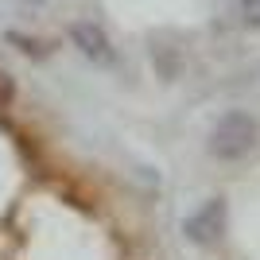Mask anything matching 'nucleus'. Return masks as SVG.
I'll list each match as a JSON object with an SVG mask.
<instances>
[{"label":"nucleus","instance_id":"f257e3e1","mask_svg":"<svg viewBox=\"0 0 260 260\" xmlns=\"http://www.w3.org/2000/svg\"><path fill=\"white\" fill-rule=\"evenodd\" d=\"M256 144H260V124H256V117H252L249 109H229V113H221L206 132V152H210V159H217V163L249 159V155L256 152Z\"/></svg>","mask_w":260,"mask_h":260},{"label":"nucleus","instance_id":"f03ea898","mask_svg":"<svg viewBox=\"0 0 260 260\" xmlns=\"http://www.w3.org/2000/svg\"><path fill=\"white\" fill-rule=\"evenodd\" d=\"M229 233V202L221 194L198 202L190 214L183 217V237L194 245V249H217Z\"/></svg>","mask_w":260,"mask_h":260},{"label":"nucleus","instance_id":"7ed1b4c3","mask_svg":"<svg viewBox=\"0 0 260 260\" xmlns=\"http://www.w3.org/2000/svg\"><path fill=\"white\" fill-rule=\"evenodd\" d=\"M66 39H70V47H74L86 62L98 66V70H117V66H120L117 43H113V35H109L98 20H70Z\"/></svg>","mask_w":260,"mask_h":260},{"label":"nucleus","instance_id":"20e7f679","mask_svg":"<svg viewBox=\"0 0 260 260\" xmlns=\"http://www.w3.org/2000/svg\"><path fill=\"white\" fill-rule=\"evenodd\" d=\"M148 54H152V66L167 82L179 78V70H183V51H179V47H167L163 35H152V39H148Z\"/></svg>","mask_w":260,"mask_h":260},{"label":"nucleus","instance_id":"39448f33","mask_svg":"<svg viewBox=\"0 0 260 260\" xmlns=\"http://www.w3.org/2000/svg\"><path fill=\"white\" fill-rule=\"evenodd\" d=\"M233 16L245 31H260V0H233Z\"/></svg>","mask_w":260,"mask_h":260},{"label":"nucleus","instance_id":"423d86ee","mask_svg":"<svg viewBox=\"0 0 260 260\" xmlns=\"http://www.w3.org/2000/svg\"><path fill=\"white\" fill-rule=\"evenodd\" d=\"M16 101V78L8 70H0V109H8Z\"/></svg>","mask_w":260,"mask_h":260},{"label":"nucleus","instance_id":"0eeeda50","mask_svg":"<svg viewBox=\"0 0 260 260\" xmlns=\"http://www.w3.org/2000/svg\"><path fill=\"white\" fill-rule=\"evenodd\" d=\"M27 4H47V0H27Z\"/></svg>","mask_w":260,"mask_h":260}]
</instances>
